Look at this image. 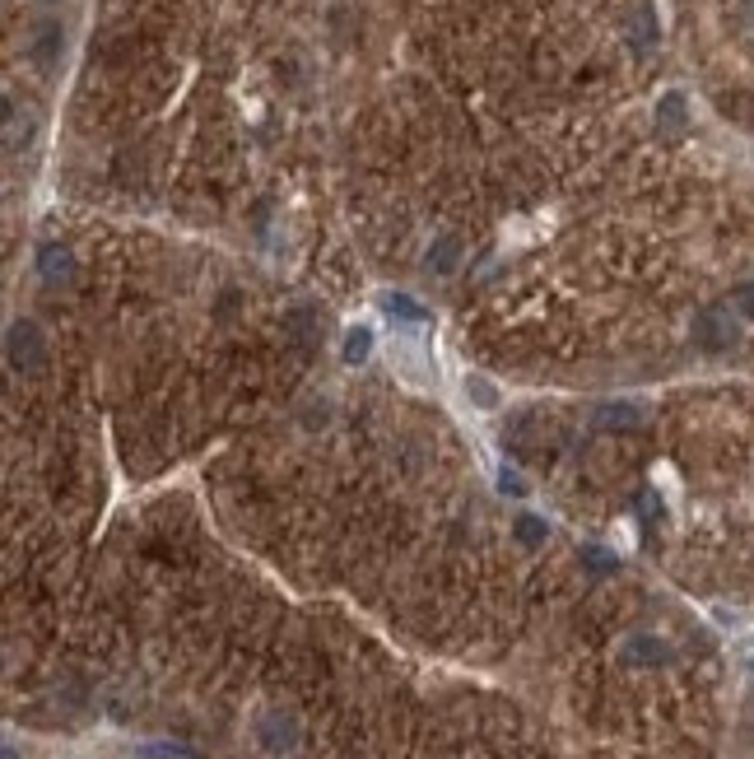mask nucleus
<instances>
[{
  "label": "nucleus",
  "mask_w": 754,
  "mask_h": 759,
  "mask_svg": "<svg viewBox=\"0 0 754 759\" xmlns=\"http://www.w3.org/2000/svg\"><path fill=\"white\" fill-rule=\"evenodd\" d=\"M736 336H741V326L731 322L722 308H708L699 317V326H694V340H699L703 350H731V345H736Z\"/></svg>",
  "instance_id": "f257e3e1"
},
{
  "label": "nucleus",
  "mask_w": 754,
  "mask_h": 759,
  "mask_svg": "<svg viewBox=\"0 0 754 759\" xmlns=\"http://www.w3.org/2000/svg\"><path fill=\"white\" fill-rule=\"evenodd\" d=\"M5 350H10V359H14V368H33V364H42V331L33 322H14L10 326V336H5Z\"/></svg>",
  "instance_id": "f03ea898"
},
{
  "label": "nucleus",
  "mask_w": 754,
  "mask_h": 759,
  "mask_svg": "<svg viewBox=\"0 0 754 759\" xmlns=\"http://www.w3.org/2000/svg\"><path fill=\"white\" fill-rule=\"evenodd\" d=\"M624 657H629L633 666H657V662H666V643H661V638L638 634V638L624 643Z\"/></svg>",
  "instance_id": "7ed1b4c3"
},
{
  "label": "nucleus",
  "mask_w": 754,
  "mask_h": 759,
  "mask_svg": "<svg viewBox=\"0 0 754 759\" xmlns=\"http://www.w3.org/2000/svg\"><path fill=\"white\" fill-rule=\"evenodd\" d=\"M382 308H387L391 317H405V322H410V326H424V322H429V312H424V303H415V299H410V294H387V299H382Z\"/></svg>",
  "instance_id": "20e7f679"
},
{
  "label": "nucleus",
  "mask_w": 754,
  "mask_h": 759,
  "mask_svg": "<svg viewBox=\"0 0 754 759\" xmlns=\"http://www.w3.org/2000/svg\"><path fill=\"white\" fill-rule=\"evenodd\" d=\"M638 420H643L638 406H601L596 410V424H601V429H633Z\"/></svg>",
  "instance_id": "39448f33"
},
{
  "label": "nucleus",
  "mask_w": 754,
  "mask_h": 759,
  "mask_svg": "<svg viewBox=\"0 0 754 759\" xmlns=\"http://www.w3.org/2000/svg\"><path fill=\"white\" fill-rule=\"evenodd\" d=\"M38 266L47 280H61V275L75 271V261H70V252H61V247H42L38 252Z\"/></svg>",
  "instance_id": "423d86ee"
},
{
  "label": "nucleus",
  "mask_w": 754,
  "mask_h": 759,
  "mask_svg": "<svg viewBox=\"0 0 754 759\" xmlns=\"http://www.w3.org/2000/svg\"><path fill=\"white\" fill-rule=\"evenodd\" d=\"M368 350H373V331H368V326H359V331H350V336H345V359H350V364L368 359Z\"/></svg>",
  "instance_id": "0eeeda50"
},
{
  "label": "nucleus",
  "mask_w": 754,
  "mask_h": 759,
  "mask_svg": "<svg viewBox=\"0 0 754 759\" xmlns=\"http://www.w3.org/2000/svg\"><path fill=\"white\" fill-rule=\"evenodd\" d=\"M517 541H522V545H540V541H545V522H540V517H517Z\"/></svg>",
  "instance_id": "6e6552de"
},
{
  "label": "nucleus",
  "mask_w": 754,
  "mask_h": 759,
  "mask_svg": "<svg viewBox=\"0 0 754 759\" xmlns=\"http://www.w3.org/2000/svg\"><path fill=\"white\" fill-rule=\"evenodd\" d=\"M429 266H433V271H452V266H457V243H452V238H443V243H438V252H429Z\"/></svg>",
  "instance_id": "1a4fd4ad"
},
{
  "label": "nucleus",
  "mask_w": 754,
  "mask_h": 759,
  "mask_svg": "<svg viewBox=\"0 0 754 759\" xmlns=\"http://www.w3.org/2000/svg\"><path fill=\"white\" fill-rule=\"evenodd\" d=\"M731 312H736V317H754V285H741L731 294Z\"/></svg>",
  "instance_id": "9d476101"
},
{
  "label": "nucleus",
  "mask_w": 754,
  "mask_h": 759,
  "mask_svg": "<svg viewBox=\"0 0 754 759\" xmlns=\"http://www.w3.org/2000/svg\"><path fill=\"white\" fill-rule=\"evenodd\" d=\"M680 117H685V103H680V94H671L666 103H661V122H666V126H680Z\"/></svg>",
  "instance_id": "9b49d317"
},
{
  "label": "nucleus",
  "mask_w": 754,
  "mask_h": 759,
  "mask_svg": "<svg viewBox=\"0 0 754 759\" xmlns=\"http://www.w3.org/2000/svg\"><path fill=\"white\" fill-rule=\"evenodd\" d=\"M587 564H592L596 573H610V569H620V564H615V555H606V550H596V545H592V550H587Z\"/></svg>",
  "instance_id": "f8f14e48"
},
{
  "label": "nucleus",
  "mask_w": 754,
  "mask_h": 759,
  "mask_svg": "<svg viewBox=\"0 0 754 759\" xmlns=\"http://www.w3.org/2000/svg\"><path fill=\"white\" fill-rule=\"evenodd\" d=\"M145 755H149V759H191L187 750H168V746H149Z\"/></svg>",
  "instance_id": "ddd939ff"
},
{
  "label": "nucleus",
  "mask_w": 754,
  "mask_h": 759,
  "mask_svg": "<svg viewBox=\"0 0 754 759\" xmlns=\"http://www.w3.org/2000/svg\"><path fill=\"white\" fill-rule=\"evenodd\" d=\"M503 489H508V494H522V480H517V475H503Z\"/></svg>",
  "instance_id": "4468645a"
},
{
  "label": "nucleus",
  "mask_w": 754,
  "mask_h": 759,
  "mask_svg": "<svg viewBox=\"0 0 754 759\" xmlns=\"http://www.w3.org/2000/svg\"><path fill=\"white\" fill-rule=\"evenodd\" d=\"M750 666H754V662H750Z\"/></svg>",
  "instance_id": "2eb2a0df"
}]
</instances>
